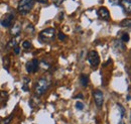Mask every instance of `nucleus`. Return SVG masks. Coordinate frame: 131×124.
<instances>
[{
	"instance_id": "20",
	"label": "nucleus",
	"mask_w": 131,
	"mask_h": 124,
	"mask_svg": "<svg viewBox=\"0 0 131 124\" xmlns=\"http://www.w3.org/2000/svg\"><path fill=\"white\" fill-rule=\"evenodd\" d=\"M39 65L42 67V69H43V70H49V65L48 64V63L45 62V61H41V62L39 63Z\"/></svg>"
},
{
	"instance_id": "1",
	"label": "nucleus",
	"mask_w": 131,
	"mask_h": 124,
	"mask_svg": "<svg viewBox=\"0 0 131 124\" xmlns=\"http://www.w3.org/2000/svg\"><path fill=\"white\" fill-rule=\"evenodd\" d=\"M54 38H56V29L53 27L43 29L39 33V40L45 43V44L52 43L54 40Z\"/></svg>"
},
{
	"instance_id": "3",
	"label": "nucleus",
	"mask_w": 131,
	"mask_h": 124,
	"mask_svg": "<svg viewBox=\"0 0 131 124\" xmlns=\"http://www.w3.org/2000/svg\"><path fill=\"white\" fill-rule=\"evenodd\" d=\"M34 6V0H20L17 6V10L20 14L25 15L30 12Z\"/></svg>"
},
{
	"instance_id": "15",
	"label": "nucleus",
	"mask_w": 131,
	"mask_h": 124,
	"mask_svg": "<svg viewBox=\"0 0 131 124\" xmlns=\"http://www.w3.org/2000/svg\"><path fill=\"white\" fill-rule=\"evenodd\" d=\"M131 25V21L130 19H124L123 21H121V23H120V26L121 27H130Z\"/></svg>"
},
{
	"instance_id": "2",
	"label": "nucleus",
	"mask_w": 131,
	"mask_h": 124,
	"mask_svg": "<svg viewBox=\"0 0 131 124\" xmlns=\"http://www.w3.org/2000/svg\"><path fill=\"white\" fill-rule=\"evenodd\" d=\"M49 81L45 78H40L36 84H35V88H34V93L37 97H40L42 96L43 94L47 92V90L49 89Z\"/></svg>"
},
{
	"instance_id": "7",
	"label": "nucleus",
	"mask_w": 131,
	"mask_h": 124,
	"mask_svg": "<svg viewBox=\"0 0 131 124\" xmlns=\"http://www.w3.org/2000/svg\"><path fill=\"white\" fill-rule=\"evenodd\" d=\"M93 96H94V100H95V103H96L97 107L101 108L103 106V103H104V95L102 93V91L95 90L93 92Z\"/></svg>"
},
{
	"instance_id": "16",
	"label": "nucleus",
	"mask_w": 131,
	"mask_h": 124,
	"mask_svg": "<svg viewBox=\"0 0 131 124\" xmlns=\"http://www.w3.org/2000/svg\"><path fill=\"white\" fill-rule=\"evenodd\" d=\"M117 107H118V110L120 111V116H121V118H123L124 116H125V109H124V107L121 105V104H117Z\"/></svg>"
},
{
	"instance_id": "25",
	"label": "nucleus",
	"mask_w": 131,
	"mask_h": 124,
	"mask_svg": "<svg viewBox=\"0 0 131 124\" xmlns=\"http://www.w3.org/2000/svg\"><path fill=\"white\" fill-rule=\"evenodd\" d=\"M19 51H20V48H19V47H14V54H15V55H18V54H19Z\"/></svg>"
},
{
	"instance_id": "21",
	"label": "nucleus",
	"mask_w": 131,
	"mask_h": 124,
	"mask_svg": "<svg viewBox=\"0 0 131 124\" xmlns=\"http://www.w3.org/2000/svg\"><path fill=\"white\" fill-rule=\"evenodd\" d=\"M84 107H85V105H84V103H82V102L78 101V102L76 103V108L78 109V110H83Z\"/></svg>"
},
{
	"instance_id": "4",
	"label": "nucleus",
	"mask_w": 131,
	"mask_h": 124,
	"mask_svg": "<svg viewBox=\"0 0 131 124\" xmlns=\"http://www.w3.org/2000/svg\"><path fill=\"white\" fill-rule=\"evenodd\" d=\"M87 60L93 68H97L100 64V57L96 50H90L87 56Z\"/></svg>"
},
{
	"instance_id": "14",
	"label": "nucleus",
	"mask_w": 131,
	"mask_h": 124,
	"mask_svg": "<svg viewBox=\"0 0 131 124\" xmlns=\"http://www.w3.org/2000/svg\"><path fill=\"white\" fill-rule=\"evenodd\" d=\"M29 82H30V79H28V78H24V83H23V86H22V90L23 91H25V92H27L29 89H28V84H29Z\"/></svg>"
},
{
	"instance_id": "26",
	"label": "nucleus",
	"mask_w": 131,
	"mask_h": 124,
	"mask_svg": "<svg viewBox=\"0 0 131 124\" xmlns=\"http://www.w3.org/2000/svg\"><path fill=\"white\" fill-rule=\"evenodd\" d=\"M127 101H130V89H128V95H127Z\"/></svg>"
},
{
	"instance_id": "24",
	"label": "nucleus",
	"mask_w": 131,
	"mask_h": 124,
	"mask_svg": "<svg viewBox=\"0 0 131 124\" xmlns=\"http://www.w3.org/2000/svg\"><path fill=\"white\" fill-rule=\"evenodd\" d=\"M110 2H112L113 5H118L120 1H119V0H110Z\"/></svg>"
},
{
	"instance_id": "11",
	"label": "nucleus",
	"mask_w": 131,
	"mask_h": 124,
	"mask_svg": "<svg viewBox=\"0 0 131 124\" xmlns=\"http://www.w3.org/2000/svg\"><path fill=\"white\" fill-rule=\"evenodd\" d=\"M80 83L83 87H87L88 84H89V76L88 75H85V74H82L80 76Z\"/></svg>"
},
{
	"instance_id": "9",
	"label": "nucleus",
	"mask_w": 131,
	"mask_h": 124,
	"mask_svg": "<svg viewBox=\"0 0 131 124\" xmlns=\"http://www.w3.org/2000/svg\"><path fill=\"white\" fill-rule=\"evenodd\" d=\"M21 32V24L19 22H16L13 26H11L10 28V34L12 36H18Z\"/></svg>"
},
{
	"instance_id": "8",
	"label": "nucleus",
	"mask_w": 131,
	"mask_h": 124,
	"mask_svg": "<svg viewBox=\"0 0 131 124\" xmlns=\"http://www.w3.org/2000/svg\"><path fill=\"white\" fill-rule=\"evenodd\" d=\"M97 14L103 20H110V13L106 7H100L97 11Z\"/></svg>"
},
{
	"instance_id": "18",
	"label": "nucleus",
	"mask_w": 131,
	"mask_h": 124,
	"mask_svg": "<svg viewBox=\"0 0 131 124\" xmlns=\"http://www.w3.org/2000/svg\"><path fill=\"white\" fill-rule=\"evenodd\" d=\"M22 47H23V48H25V49H28V48H30V47H32V46H31V43H30V42H28V40H25V42H23V44H22Z\"/></svg>"
},
{
	"instance_id": "19",
	"label": "nucleus",
	"mask_w": 131,
	"mask_h": 124,
	"mask_svg": "<svg viewBox=\"0 0 131 124\" xmlns=\"http://www.w3.org/2000/svg\"><path fill=\"white\" fill-rule=\"evenodd\" d=\"M12 118H13V114H11V115H9L6 119H4L3 121H2V124H9L11 122V120H12Z\"/></svg>"
},
{
	"instance_id": "6",
	"label": "nucleus",
	"mask_w": 131,
	"mask_h": 124,
	"mask_svg": "<svg viewBox=\"0 0 131 124\" xmlns=\"http://www.w3.org/2000/svg\"><path fill=\"white\" fill-rule=\"evenodd\" d=\"M13 19H14V15L12 13H6L0 20V24L4 27H9V26H11Z\"/></svg>"
},
{
	"instance_id": "28",
	"label": "nucleus",
	"mask_w": 131,
	"mask_h": 124,
	"mask_svg": "<svg viewBox=\"0 0 131 124\" xmlns=\"http://www.w3.org/2000/svg\"><path fill=\"white\" fill-rule=\"evenodd\" d=\"M75 98H83V95L82 94H79V95H78V96H76Z\"/></svg>"
},
{
	"instance_id": "22",
	"label": "nucleus",
	"mask_w": 131,
	"mask_h": 124,
	"mask_svg": "<svg viewBox=\"0 0 131 124\" xmlns=\"http://www.w3.org/2000/svg\"><path fill=\"white\" fill-rule=\"evenodd\" d=\"M58 37H59V39H60V40H65L67 36H66V34L64 33V32L60 31V32L58 33Z\"/></svg>"
},
{
	"instance_id": "23",
	"label": "nucleus",
	"mask_w": 131,
	"mask_h": 124,
	"mask_svg": "<svg viewBox=\"0 0 131 124\" xmlns=\"http://www.w3.org/2000/svg\"><path fill=\"white\" fill-rule=\"evenodd\" d=\"M63 1H64V0H52L53 4H54L56 6H58V7H59V6H60V5L63 3Z\"/></svg>"
},
{
	"instance_id": "29",
	"label": "nucleus",
	"mask_w": 131,
	"mask_h": 124,
	"mask_svg": "<svg viewBox=\"0 0 131 124\" xmlns=\"http://www.w3.org/2000/svg\"><path fill=\"white\" fill-rule=\"evenodd\" d=\"M118 124H125V122H124L123 120H121V121H120V122H119Z\"/></svg>"
},
{
	"instance_id": "12",
	"label": "nucleus",
	"mask_w": 131,
	"mask_h": 124,
	"mask_svg": "<svg viewBox=\"0 0 131 124\" xmlns=\"http://www.w3.org/2000/svg\"><path fill=\"white\" fill-rule=\"evenodd\" d=\"M3 68H4L7 72H9V68H10V59H9L8 56H5V57L3 58Z\"/></svg>"
},
{
	"instance_id": "17",
	"label": "nucleus",
	"mask_w": 131,
	"mask_h": 124,
	"mask_svg": "<svg viewBox=\"0 0 131 124\" xmlns=\"http://www.w3.org/2000/svg\"><path fill=\"white\" fill-rule=\"evenodd\" d=\"M121 39H122L123 43H127V42L129 40V34L126 33V32H124V33L122 34V36H121Z\"/></svg>"
},
{
	"instance_id": "27",
	"label": "nucleus",
	"mask_w": 131,
	"mask_h": 124,
	"mask_svg": "<svg viewBox=\"0 0 131 124\" xmlns=\"http://www.w3.org/2000/svg\"><path fill=\"white\" fill-rule=\"evenodd\" d=\"M37 2H39V3H47L48 2V0H36Z\"/></svg>"
},
{
	"instance_id": "13",
	"label": "nucleus",
	"mask_w": 131,
	"mask_h": 124,
	"mask_svg": "<svg viewBox=\"0 0 131 124\" xmlns=\"http://www.w3.org/2000/svg\"><path fill=\"white\" fill-rule=\"evenodd\" d=\"M17 47V42L15 38H12V39H10L9 42H8V44H7V48H14V47Z\"/></svg>"
},
{
	"instance_id": "5",
	"label": "nucleus",
	"mask_w": 131,
	"mask_h": 124,
	"mask_svg": "<svg viewBox=\"0 0 131 124\" xmlns=\"http://www.w3.org/2000/svg\"><path fill=\"white\" fill-rule=\"evenodd\" d=\"M26 71L27 73H35L37 72L38 68H39V62L37 59H33L31 61L26 63Z\"/></svg>"
},
{
	"instance_id": "10",
	"label": "nucleus",
	"mask_w": 131,
	"mask_h": 124,
	"mask_svg": "<svg viewBox=\"0 0 131 124\" xmlns=\"http://www.w3.org/2000/svg\"><path fill=\"white\" fill-rule=\"evenodd\" d=\"M119 4L122 6V8L124 9V11H125V12H127L128 14L130 13V11H131V0H121Z\"/></svg>"
}]
</instances>
